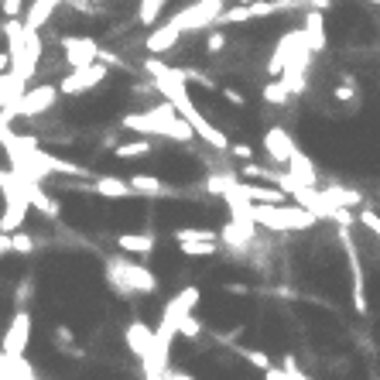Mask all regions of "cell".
<instances>
[{
	"mask_svg": "<svg viewBox=\"0 0 380 380\" xmlns=\"http://www.w3.org/2000/svg\"><path fill=\"white\" fill-rule=\"evenodd\" d=\"M7 62H11V55H7V52H0V72L7 69Z\"/></svg>",
	"mask_w": 380,
	"mask_h": 380,
	"instance_id": "cell-45",
	"label": "cell"
},
{
	"mask_svg": "<svg viewBox=\"0 0 380 380\" xmlns=\"http://www.w3.org/2000/svg\"><path fill=\"white\" fill-rule=\"evenodd\" d=\"M110 76V69L103 65V62H89V65H79V69H72L69 76L58 82L55 89L58 93H65V96H82V93H89V89H96L103 79Z\"/></svg>",
	"mask_w": 380,
	"mask_h": 380,
	"instance_id": "cell-6",
	"label": "cell"
},
{
	"mask_svg": "<svg viewBox=\"0 0 380 380\" xmlns=\"http://www.w3.org/2000/svg\"><path fill=\"white\" fill-rule=\"evenodd\" d=\"M219 93H223V99H227V103H233V107H247L244 93H237L233 86H219Z\"/></svg>",
	"mask_w": 380,
	"mask_h": 380,
	"instance_id": "cell-38",
	"label": "cell"
},
{
	"mask_svg": "<svg viewBox=\"0 0 380 380\" xmlns=\"http://www.w3.org/2000/svg\"><path fill=\"white\" fill-rule=\"evenodd\" d=\"M223 7H227V0H195L189 7H182L175 18H168V24L178 31V35H185V31H202V28L216 24V18H219Z\"/></svg>",
	"mask_w": 380,
	"mask_h": 380,
	"instance_id": "cell-5",
	"label": "cell"
},
{
	"mask_svg": "<svg viewBox=\"0 0 380 380\" xmlns=\"http://www.w3.org/2000/svg\"><path fill=\"white\" fill-rule=\"evenodd\" d=\"M227 151H229V154H237L240 161H254V148H250V144H233V141H229Z\"/></svg>",
	"mask_w": 380,
	"mask_h": 380,
	"instance_id": "cell-37",
	"label": "cell"
},
{
	"mask_svg": "<svg viewBox=\"0 0 380 380\" xmlns=\"http://www.w3.org/2000/svg\"><path fill=\"white\" fill-rule=\"evenodd\" d=\"M161 11H165V0H141L137 21H141L144 28H154V24H158V18H161Z\"/></svg>",
	"mask_w": 380,
	"mask_h": 380,
	"instance_id": "cell-27",
	"label": "cell"
},
{
	"mask_svg": "<svg viewBox=\"0 0 380 380\" xmlns=\"http://www.w3.org/2000/svg\"><path fill=\"white\" fill-rule=\"evenodd\" d=\"M58 89L55 86H35V89H24L18 99V107H14V116H38L45 114L52 103H55Z\"/></svg>",
	"mask_w": 380,
	"mask_h": 380,
	"instance_id": "cell-10",
	"label": "cell"
},
{
	"mask_svg": "<svg viewBox=\"0 0 380 380\" xmlns=\"http://www.w3.org/2000/svg\"><path fill=\"white\" fill-rule=\"evenodd\" d=\"M264 103H271V107H288V103H291V93H288V86L281 82V76L271 79L264 86Z\"/></svg>",
	"mask_w": 380,
	"mask_h": 380,
	"instance_id": "cell-25",
	"label": "cell"
},
{
	"mask_svg": "<svg viewBox=\"0 0 380 380\" xmlns=\"http://www.w3.org/2000/svg\"><path fill=\"white\" fill-rule=\"evenodd\" d=\"M58 4H62V0H35V4H31V11H28V18L21 21V24H24V31H38L41 24L55 14Z\"/></svg>",
	"mask_w": 380,
	"mask_h": 380,
	"instance_id": "cell-23",
	"label": "cell"
},
{
	"mask_svg": "<svg viewBox=\"0 0 380 380\" xmlns=\"http://www.w3.org/2000/svg\"><path fill=\"white\" fill-rule=\"evenodd\" d=\"M233 4H250V0H233Z\"/></svg>",
	"mask_w": 380,
	"mask_h": 380,
	"instance_id": "cell-46",
	"label": "cell"
},
{
	"mask_svg": "<svg viewBox=\"0 0 380 380\" xmlns=\"http://www.w3.org/2000/svg\"><path fill=\"white\" fill-rule=\"evenodd\" d=\"M227 291H233V295H247V285H227Z\"/></svg>",
	"mask_w": 380,
	"mask_h": 380,
	"instance_id": "cell-44",
	"label": "cell"
},
{
	"mask_svg": "<svg viewBox=\"0 0 380 380\" xmlns=\"http://www.w3.org/2000/svg\"><path fill=\"white\" fill-rule=\"evenodd\" d=\"M370 4H374V7H377V0H370Z\"/></svg>",
	"mask_w": 380,
	"mask_h": 380,
	"instance_id": "cell-47",
	"label": "cell"
},
{
	"mask_svg": "<svg viewBox=\"0 0 380 380\" xmlns=\"http://www.w3.org/2000/svg\"><path fill=\"white\" fill-rule=\"evenodd\" d=\"M28 342H31V312H28V308H18L11 325H7V332H4V340H0V353L24 357Z\"/></svg>",
	"mask_w": 380,
	"mask_h": 380,
	"instance_id": "cell-7",
	"label": "cell"
},
{
	"mask_svg": "<svg viewBox=\"0 0 380 380\" xmlns=\"http://www.w3.org/2000/svg\"><path fill=\"white\" fill-rule=\"evenodd\" d=\"M206 48H210V55H219V52L227 48V35H223V31H210V38H206Z\"/></svg>",
	"mask_w": 380,
	"mask_h": 380,
	"instance_id": "cell-35",
	"label": "cell"
},
{
	"mask_svg": "<svg viewBox=\"0 0 380 380\" xmlns=\"http://www.w3.org/2000/svg\"><path fill=\"white\" fill-rule=\"evenodd\" d=\"M116 247L124 250V254H134V257H151L154 233H120V237H116Z\"/></svg>",
	"mask_w": 380,
	"mask_h": 380,
	"instance_id": "cell-18",
	"label": "cell"
},
{
	"mask_svg": "<svg viewBox=\"0 0 380 380\" xmlns=\"http://www.w3.org/2000/svg\"><path fill=\"white\" fill-rule=\"evenodd\" d=\"M154 151V141L141 137V141H131V144H120L116 148V158H144V154Z\"/></svg>",
	"mask_w": 380,
	"mask_h": 380,
	"instance_id": "cell-28",
	"label": "cell"
},
{
	"mask_svg": "<svg viewBox=\"0 0 380 380\" xmlns=\"http://www.w3.org/2000/svg\"><path fill=\"white\" fill-rule=\"evenodd\" d=\"M264 154L271 165H288V158H291V151L298 148V141L291 137V131H285V127H271V131L264 134Z\"/></svg>",
	"mask_w": 380,
	"mask_h": 380,
	"instance_id": "cell-9",
	"label": "cell"
},
{
	"mask_svg": "<svg viewBox=\"0 0 380 380\" xmlns=\"http://www.w3.org/2000/svg\"><path fill=\"white\" fill-rule=\"evenodd\" d=\"M124 342H127V349H131L134 357L148 360V357H151V346H154V329L148 322H131L124 329Z\"/></svg>",
	"mask_w": 380,
	"mask_h": 380,
	"instance_id": "cell-13",
	"label": "cell"
},
{
	"mask_svg": "<svg viewBox=\"0 0 380 380\" xmlns=\"http://www.w3.org/2000/svg\"><path fill=\"white\" fill-rule=\"evenodd\" d=\"M199 237H219V233H212V229H206V227H182L171 233L175 244H178V240H199Z\"/></svg>",
	"mask_w": 380,
	"mask_h": 380,
	"instance_id": "cell-30",
	"label": "cell"
},
{
	"mask_svg": "<svg viewBox=\"0 0 380 380\" xmlns=\"http://www.w3.org/2000/svg\"><path fill=\"white\" fill-rule=\"evenodd\" d=\"M127 182H131L134 195H144V199H171L175 195V189L165 185L161 178H154V175H131Z\"/></svg>",
	"mask_w": 380,
	"mask_h": 380,
	"instance_id": "cell-17",
	"label": "cell"
},
{
	"mask_svg": "<svg viewBox=\"0 0 380 380\" xmlns=\"http://www.w3.org/2000/svg\"><path fill=\"white\" fill-rule=\"evenodd\" d=\"M0 7H4V14H7V18H18L21 7H24V0H4Z\"/></svg>",
	"mask_w": 380,
	"mask_h": 380,
	"instance_id": "cell-39",
	"label": "cell"
},
{
	"mask_svg": "<svg viewBox=\"0 0 380 380\" xmlns=\"http://www.w3.org/2000/svg\"><path fill=\"white\" fill-rule=\"evenodd\" d=\"M360 223L370 229L374 237H380V219H377V212H374V210H367V206H363V210H360Z\"/></svg>",
	"mask_w": 380,
	"mask_h": 380,
	"instance_id": "cell-34",
	"label": "cell"
},
{
	"mask_svg": "<svg viewBox=\"0 0 380 380\" xmlns=\"http://www.w3.org/2000/svg\"><path fill=\"white\" fill-rule=\"evenodd\" d=\"M11 254H21V257L35 254V237L24 233V229H14V233H11Z\"/></svg>",
	"mask_w": 380,
	"mask_h": 380,
	"instance_id": "cell-29",
	"label": "cell"
},
{
	"mask_svg": "<svg viewBox=\"0 0 380 380\" xmlns=\"http://www.w3.org/2000/svg\"><path fill=\"white\" fill-rule=\"evenodd\" d=\"M178 38H182V35H178L168 21H165V24H158L151 35H148V41H144V45H148V52H151V55H161V52L175 48V45H178Z\"/></svg>",
	"mask_w": 380,
	"mask_h": 380,
	"instance_id": "cell-21",
	"label": "cell"
},
{
	"mask_svg": "<svg viewBox=\"0 0 380 380\" xmlns=\"http://www.w3.org/2000/svg\"><path fill=\"white\" fill-rule=\"evenodd\" d=\"M332 0H305V7H312V11H325Z\"/></svg>",
	"mask_w": 380,
	"mask_h": 380,
	"instance_id": "cell-43",
	"label": "cell"
},
{
	"mask_svg": "<svg viewBox=\"0 0 380 380\" xmlns=\"http://www.w3.org/2000/svg\"><path fill=\"white\" fill-rule=\"evenodd\" d=\"M178 69H182V79H185V82H195V86H202L206 93H216V89H219V82H216L210 72H202V69H192V65H178Z\"/></svg>",
	"mask_w": 380,
	"mask_h": 380,
	"instance_id": "cell-26",
	"label": "cell"
},
{
	"mask_svg": "<svg viewBox=\"0 0 380 380\" xmlns=\"http://www.w3.org/2000/svg\"><path fill=\"white\" fill-rule=\"evenodd\" d=\"M120 124H124L127 131H141L144 137H168L175 144H189V141H195L189 120L175 114L168 103H161V107H154V110H144V114H127Z\"/></svg>",
	"mask_w": 380,
	"mask_h": 380,
	"instance_id": "cell-2",
	"label": "cell"
},
{
	"mask_svg": "<svg viewBox=\"0 0 380 380\" xmlns=\"http://www.w3.org/2000/svg\"><path fill=\"white\" fill-rule=\"evenodd\" d=\"M24 35H28V31H24V24H21L18 18H11L7 24H4V38H7V48H11L7 55L11 58L21 55V48H24Z\"/></svg>",
	"mask_w": 380,
	"mask_h": 380,
	"instance_id": "cell-24",
	"label": "cell"
},
{
	"mask_svg": "<svg viewBox=\"0 0 380 380\" xmlns=\"http://www.w3.org/2000/svg\"><path fill=\"white\" fill-rule=\"evenodd\" d=\"M288 175L295 178V182H302V185H319V168H315V161L302 151V148H295L291 158H288Z\"/></svg>",
	"mask_w": 380,
	"mask_h": 380,
	"instance_id": "cell-14",
	"label": "cell"
},
{
	"mask_svg": "<svg viewBox=\"0 0 380 380\" xmlns=\"http://www.w3.org/2000/svg\"><path fill=\"white\" fill-rule=\"evenodd\" d=\"M11 254V233H0V257Z\"/></svg>",
	"mask_w": 380,
	"mask_h": 380,
	"instance_id": "cell-41",
	"label": "cell"
},
{
	"mask_svg": "<svg viewBox=\"0 0 380 380\" xmlns=\"http://www.w3.org/2000/svg\"><path fill=\"white\" fill-rule=\"evenodd\" d=\"M302 38L305 45H308V52L312 55H319V52H325V18L322 11H312V7H305V28H302Z\"/></svg>",
	"mask_w": 380,
	"mask_h": 380,
	"instance_id": "cell-12",
	"label": "cell"
},
{
	"mask_svg": "<svg viewBox=\"0 0 380 380\" xmlns=\"http://www.w3.org/2000/svg\"><path fill=\"white\" fill-rule=\"evenodd\" d=\"M89 189L96 195H103V199H110V202H120V199H134V189L127 178H116V175H99Z\"/></svg>",
	"mask_w": 380,
	"mask_h": 380,
	"instance_id": "cell-16",
	"label": "cell"
},
{
	"mask_svg": "<svg viewBox=\"0 0 380 380\" xmlns=\"http://www.w3.org/2000/svg\"><path fill=\"white\" fill-rule=\"evenodd\" d=\"M0 380H38L31 363L24 357H11V353H0Z\"/></svg>",
	"mask_w": 380,
	"mask_h": 380,
	"instance_id": "cell-20",
	"label": "cell"
},
{
	"mask_svg": "<svg viewBox=\"0 0 380 380\" xmlns=\"http://www.w3.org/2000/svg\"><path fill=\"white\" fill-rule=\"evenodd\" d=\"M178 336H185V340H199V336H202V322L189 312V315L178 322Z\"/></svg>",
	"mask_w": 380,
	"mask_h": 380,
	"instance_id": "cell-31",
	"label": "cell"
},
{
	"mask_svg": "<svg viewBox=\"0 0 380 380\" xmlns=\"http://www.w3.org/2000/svg\"><path fill=\"white\" fill-rule=\"evenodd\" d=\"M107 281L120 298H134V295H154L158 291V278L154 271H148L144 264H134L124 257H110L107 261Z\"/></svg>",
	"mask_w": 380,
	"mask_h": 380,
	"instance_id": "cell-4",
	"label": "cell"
},
{
	"mask_svg": "<svg viewBox=\"0 0 380 380\" xmlns=\"http://www.w3.org/2000/svg\"><path fill=\"white\" fill-rule=\"evenodd\" d=\"M237 353H240V357H244L250 367H257V370H267V367H271V357H267L264 349H244V346H240Z\"/></svg>",
	"mask_w": 380,
	"mask_h": 380,
	"instance_id": "cell-32",
	"label": "cell"
},
{
	"mask_svg": "<svg viewBox=\"0 0 380 380\" xmlns=\"http://www.w3.org/2000/svg\"><path fill=\"white\" fill-rule=\"evenodd\" d=\"M247 216L254 227H264L271 233H302V229H312L319 223V216H312L302 206H264V202H250Z\"/></svg>",
	"mask_w": 380,
	"mask_h": 380,
	"instance_id": "cell-3",
	"label": "cell"
},
{
	"mask_svg": "<svg viewBox=\"0 0 380 380\" xmlns=\"http://www.w3.org/2000/svg\"><path fill=\"white\" fill-rule=\"evenodd\" d=\"M165 380H195L192 374H182V370H165Z\"/></svg>",
	"mask_w": 380,
	"mask_h": 380,
	"instance_id": "cell-42",
	"label": "cell"
},
{
	"mask_svg": "<svg viewBox=\"0 0 380 380\" xmlns=\"http://www.w3.org/2000/svg\"><path fill=\"white\" fill-rule=\"evenodd\" d=\"M319 195H322L332 210H353V206H363V192L349 189V185H340V182H329L325 189H319Z\"/></svg>",
	"mask_w": 380,
	"mask_h": 380,
	"instance_id": "cell-15",
	"label": "cell"
},
{
	"mask_svg": "<svg viewBox=\"0 0 380 380\" xmlns=\"http://www.w3.org/2000/svg\"><path fill=\"white\" fill-rule=\"evenodd\" d=\"M178 250L185 257H216L223 244H219V237H199V240H178Z\"/></svg>",
	"mask_w": 380,
	"mask_h": 380,
	"instance_id": "cell-22",
	"label": "cell"
},
{
	"mask_svg": "<svg viewBox=\"0 0 380 380\" xmlns=\"http://www.w3.org/2000/svg\"><path fill=\"white\" fill-rule=\"evenodd\" d=\"M264 380H295L288 370H281V367H267L264 370Z\"/></svg>",
	"mask_w": 380,
	"mask_h": 380,
	"instance_id": "cell-40",
	"label": "cell"
},
{
	"mask_svg": "<svg viewBox=\"0 0 380 380\" xmlns=\"http://www.w3.org/2000/svg\"><path fill=\"white\" fill-rule=\"evenodd\" d=\"M31 295H35V281L28 278V281L21 285V291H18V298H14V305H18V308H28V298H31Z\"/></svg>",
	"mask_w": 380,
	"mask_h": 380,
	"instance_id": "cell-36",
	"label": "cell"
},
{
	"mask_svg": "<svg viewBox=\"0 0 380 380\" xmlns=\"http://www.w3.org/2000/svg\"><path fill=\"white\" fill-rule=\"evenodd\" d=\"M257 240V227L250 223V216H229V223L219 229V244H227L233 254H244Z\"/></svg>",
	"mask_w": 380,
	"mask_h": 380,
	"instance_id": "cell-8",
	"label": "cell"
},
{
	"mask_svg": "<svg viewBox=\"0 0 380 380\" xmlns=\"http://www.w3.org/2000/svg\"><path fill=\"white\" fill-rule=\"evenodd\" d=\"M18 182H21V192H24V199H28V206H38L45 216H58V202L45 195L41 182H28V178H18Z\"/></svg>",
	"mask_w": 380,
	"mask_h": 380,
	"instance_id": "cell-19",
	"label": "cell"
},
{
	"mask_svg": "<svg viewBox=\"0 0 380 380\" xmlns=\"http://www.w3.org/2000/svg\"><path fill=\"white\" fill-rule=\"evenodd\" d=\"M62 52H65V62L79 69V65H89L96 62L99 55V45L93 38H86V35H69V38H62Z\"/></svg>",
	"mask_w": 380,
	"mask_h": 380,
	"instance_id": "cell-11",
	"label": "cell"
},
{
	"mask_svg": "<svg viewBox=\"0 0 380 380\" xmlns=\"http://www.w3.org/2000/svg\"><path fill=\"white\" fill-rule=\"evenodd\" d=\"M52 340H55V346L65 353V349L72 346V340H76V336H72V329H69V325H55V329H52Z\"/></svg>",
	"mask_w": 380,
	"mask_h": 380,
	"instance_id": "cell-33",
	"label": "cell"
},
{
	"mask_svg": "<svg viewBox=\"0 0 380 380\" xmlns=\"http://www.w3.org/2000/svg\"><path fill=\"white\" fill-rule=\"evenodd\" d=\"M144 69H148V76L154 79L151 86L161 93V99H165L178 116H185V120H189L192 134H195V137H202V141H206L210 148H216V151H227L229 137L219 131V127H212L210 120L195 110V103H192V96H189V82L182 79V69H178V65H168V62H161V58H148V62H144Z\"/></svg>",
	"mask_w": 380,
	"mask_h": 380,
	"instance_id": "cell-1",
	"label": "cell"
}]
</instances>
